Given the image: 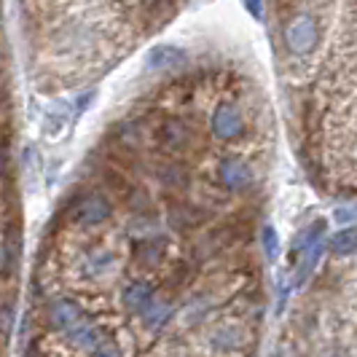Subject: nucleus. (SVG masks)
I'll return each instance as SVG.
<instances>
[{"instance_id": "nucleus-3", "label": "nucleus", "mask_w": 357, "mask_h": 357, "mask_svg": "<svg viewBox=\"0 0 357 357\" xmlns=\"http://www.w3.org/2000/svg\"><path fill=\"white\" fill-rule=\"evenodd\" d=\"M84 320H86V312L81 309L78 301H73L68 296H56L46 306V322H49V328L65 333V336L70 333L73 328H78Z\"/></svg>"}, {"instance_id": "nucleus-12", "label": "nucleus", "mask_w": 357, "mask_h": 357, "mask_svg": "<svg viewBox=\"0 0 357 357\" xmlns=\"http://www.w3.org/2000/svg\"><path fill=\"white\" fill-rule=\"evenodd\" d=\"M210 344H213V349H218V352H234V349H239V347L245 344V336H242V331L234 328V325H220V328L213 331Z\"/></svg>"}, {"instance_id": "nucleus-10", "label": "nucleus", "mask_w": 357, "mask_h": 357, "mask_svg": "<svg viewBox=\"0 0 357 357\" xmlns=\"http://www.w3.org/2000/svg\"><path fill=\"white\" fill-rule=\"evenodd\" d=\"M204 220V213L194 207V204H178L169 210V226L180 229V231H188V229H199Z\"/></svg>"}, {"instance_id": "nucleus-14", "label": "nucleus", "mask_w": 357, "mask_h": 357, "mask_svg": "<svg viewBox=\"0 0 357 357\" xmlns=\"http://www.w3.org/2000/svg\"><path fill=\"white\" fill-rule=\"evenodd\" d=\"M328 248L336 252V255H352L357 250V226H347L331 236Z\"/></svg>"}, {"instance_id": "nucleus-8", "label": "nucleus", "mask_w": 357, "mask_h": 357, "mask_svg": "<svg viewBox=\"0 0 357 357\" xmlns=\"http://www.w3.org/2000/svg\"><path fill=\"white\" fill-rule=\"evenodd\" d=\"M159 140L164 143V148L180 151V148L188 145L191 132H188V126L183 124V121H178V119H167V121H161V126H159Z\"/></svg>"}, {"instance_id": "nucleus-7", "label": "nucleus", "mask_w": 357, "mask_h": 357, "mask_svg": "<svg viewBox=\"0 0 357 357\" xmlns=\"http://www.w3.org/2000/svg\"><path fill=\"white\" fill-rule=\"evenodd\" d=\"M68 339L73 341V347H75V349L94 352V349H97V347L105 341V333H102V331H100V328H97V325L86 317V320L81 322L78 328H73L70 333H68Z\"/></svg>"}, {"instance_id": "nucleus-2", "label": "nucleus", "mask_w": 357, "mask_h": 357, "mask_svg": "<svg viewBox=\"0 0 357 357\" xmlns=\"http://www.w3.org/2000/svg\"><path fill=\"white\" fill-rule=\"evenodd\" d=\"M285 43L287 49L298 56L312 54L320 43V24L312 14H296L285 27Z\"/></svg>"}, {"instance_id": "nucleus-6", "label": "nucleus", "mask_w": 357, "mask_h": 357, "mask_svg": "<svg viewBox=\"0 0 357 357\" xmlns=\"http://www.w3.org/2000/svg\"><path fill=\"white\" fill-rule=\"evenodd\" d=\"M151 301H153V287L148 285V282H132V285L121 293L124 309L129 314H137V317L151 306Z\"/></svg>"}, {"instance_id": "nucleus-4", "label": "nucleus", "mask_w": 357, "mask_h": 357, "mask_svg": "<svg viewBox=\"0 0 357 357\" xmlns=\"http://www.w3.org/2000/svg\"><path fill=\"white\" fill-rule=\"evenodd\" d=\"M213 135L218 140H223V143H231L236 137H242V132H245V116H242V110L231 102H223V105L215 107L213 113Z\"/></svg>"}, {"instance_id": "nucleus-20", "label": "nucleus", "mask_w": 357, "mask_h": 357, "mask_svg": "<svg viewBox=\"0 0 357 357\" xmlns=\"http://www.w3.org/2000/svg\"><path fill=\"white\" fill-rule=\"evenodd\" d=\"M3 172H6V159H3V151H0V178H3Z\"/></svg>"}, {"instance_id": "nucleus-18", "label": "nucleus", "mask_w": 357, "mask_h": 357, "mask_svg": "<svg viewBox=\"0 0 357 357\" xmlns=\"http://www.w3.org/2000/svg\"><path fill=\"white\" fill-rule=\"evenodd\" d=\"M89 357H121V349H119L110 339H105L94 352H89Z\"/></svg>"}, {"instance_id": "nucleus-11", "label": "nucleus", "mask_w": 357, "mask_h": 357, "mask_svg": "<svg viewBox=\"0 0 357 357\" xmlns=\"http://www.w3.org/2000/svg\"><path fill=\"white\" fill-rule=\"evenodd\" d=\"M140 320H143V325L148 331H161L167 322L172 320V304L164 301V298H153L151 306L140 314Z\"/></svg>"}, {"instance_id": "nucleus-9", "label": "nucleus", "mask_w": 357, "mask_h": 357, "mask_svg": "<svg viewBox=\"0 0 357 357\" xmlns=\"http://www.w3.org/2000/svg\"><path fill=\"white\" fill-rule=\"evenodd\" d=\"M132 250H135L137 264H143V266H156L161 261V255H164V239H156V234H148V236H140V239L132 245Z\"/></svg>"}, {"instance_id": "nucleus-1", "label": "nucleus", "mask_w": 357, "mask_h": 357, "mask_svg": "<svg viewBox=\"0 0 357 357\" xmlns=\"http://www.w3.org/2000/svg\"><path fill=\"white\" fill-rule=\"evenodd\" d=\"M113 215V204L100 191H81L70 199L68 218L78 226H100Z\"/></svg>"}, {"instance_id": "nucleus-15", "label": "nucleus", "mask_w": 357, "mask_h": 357, "mask_svg": "<svg viewBox=\"0 0 357 357\" xmlns=\"http://www.w3.org/2000/svg\"><path fill=\"white\" fill-rule=\"evenodd\" d=\"M110 264H113V255L107 250H91L84 258V268L89 274H105L107 268H110Z\"/></svg>"}, {"instance_id": "nucleus-17", "label": "nucleus", "mask_w": 357, "mask_h": 357, "mask_svg": "<svg viewBox=\"0 0 357 357\" xmlns=\"http://www.w3.org/2000/svg\"><path fill=\"white\" fill-rule=\"evenodd\" d=\"M161 180H164L167 185H178V183H185V172L180 169L178 164H167L164 172H161Z\"/></svg>"}, {"instance_id": "nucleus-19", "label": "nucleus", "mask_w": 357, "mask_h": 357, "mask_svg": "<svg viewBox=\"0 0 357 357\" xmlns=\"http://www.w3.org/2000/svg\"><path fill=\"white\" fill-rule=\"evenodd\" d=\"M245 8H248L255 19L264 17V0H245Z\"/></svg>"}, {"instance_id": "nucleus-5", "label": "nucleus", "mask_w": 357, "mask_h": 357, "mask_svg": "<svg viewBox=\"0 0 357 357\" xmlns=\"http://www.w3.org/2000/svg\"><path fill=\"white\" fill-rule=\"evenodd\" d=\"M218 175H220L223 188H229V191H245V188H250L252 180H255V175H252V167L248 164V161H242V159L220 161Z\"/></svg>"}, {"instance_id": "nucleus-16", "label": "nucleus", "mask_w": 357, "mask_h": 357, "mask_svg": "<svg viewBox=\"0 0 357 357\" xmlns=\"http://www.w3.org/2000/svg\"><path fill=\"white\" fill-rule=\"evenodd\" d=\"M261 248H264L268 261H274L280 255V234H277L274 226H268V223L261 229Z\"/></svg>"}, {"instance_id": "nucleus-13", "label": "nucleus", "mask_w": 357, "mask_h": 357, "mask_svg": "<svg viewBox=\"0 0 357 357\" xmlns=\"http://www.w3.org/2000/svg\"><path fill=\"white\" fill-rule=\"evenodd\" d=\"M183 59H185V54L175 46H156L148 56V65L153 70H169V68H178Z\"/></svg>"}]
</instances>
